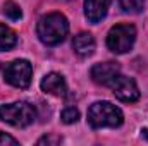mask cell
Returning a JSON list of instances; mask_svg holds the SVG:
<instances>
[{
	"label": "cell",
	"mask_w": 148,
	"mask_h": 146,
	"mask_svg": "<svg viewBox=\"0 0 148 146\" xmlns=\"http://www.w3.org/2000/svg\"><path fill=\"white\" fill-rule=\"evenodd\" d=\"M67 31H69V23L66 16H62L60 12H52L43 16L36 26L38 38L48 46H53L64 41V38L67 36Z\"/></svg>",
	"instance_id": "1"
},
{
	"label": "cell",
	"mask_w": 148,
	"mask_h": 146,
	"mask_svg": "<svg viewBox=\"0 0 148 146\" xmlns=\"http://www.w3.org/2000/svg\"><path fill=\"white\" fill-rule=\"evenodd\" d=\"M124 120L121 108L112 105L110 102H97L88 110V122L91 127H119Z\"/></svg>",
	"instance_id": "2"
},
{
	"label": "cell",
	"mask_w": 148,
	"mask_h": 146,
	"mask_svg": "<svg viewBox=\"0 0 148 146\" xmlns=\"http://www.w3.org/2000/svg\"><path fill=\"white\" fill-rule=\"evenodd\" d=\"M36 117V110L26 102H16L9 105H0V120L7 122L14 127H28L33 124Z\"/></svg>",
	"instance_id": "3"
},
{
	"label": "cell",
	"mask_w": 148,
	"mask_h": 146,
	"mask_svg": "<svg viewBox=\"0 0 148 146\" xmlns=\"http://www.w3.org/2000/svg\"><path fill=\"white\" fill-rule=\"evenodd\" d=\"M136 29L133 24H117L107 35V46L114 53H126L133 48Z\"/></svg>",
	"instance_id": "4"
},
{
	"label": "cell",
	"mask_w": 148,
	"mask_h": 146,
	"mask_svg": "<svg viewBox=\"0 0 148 146\" xmlns=\"http://www.w3.org/2000/svg\"><path fill=\"white\" fill-rule=\"evenodd\" d=\"M31 76H33V67L28 60H14L3 71L5 81L21 89H26L31 84Z\"/></svg>",
	"instance_id": "5"
},
{
	"label": "cell",
	"mask_w": 148,
	"mask_h": 146,
	"mask_svg": "<svg viewBox=\"0 0 148 146\" xmlns=\"http://www.w3.org/2000/svg\"><path fill=\"white\" fill-rule=\"evenodd\" d=\"M112 88V93L115 95V98H119L121 102H127V103H133L140 98V89L136 86V83L131 79V77H126V76H121L117 74L115 79L109 84Z\"/></svg>",
	"instance_id": "6"
},
{
	"label": "cell",
	"mask_w": 148,
	"mask_h": 146,
	"mask_svg": "<svg viewBox=\"0 0 148 146\" xmlns=\"http://www.w3.org/2000/svg\"><path fill=\"white\" fill-rule=\"evenodd\" d=\"M121 71V65L117 62H103V64H97L91 67V79L102 86H109L112 81L115 79V76Z\"/></svg>",
	"instance_id": "7"
},
{
	"label": "cell",
	"mask_w": 148,
	"mask_h": 146,
	"mask_svg": "<svg viewBox=\"0 0 148 146\" xmlns=\"http://www.w3.org/2000/svg\"><path fill=\"white\" fill-rule=\"evenodd\" d=\"M41 89L45 93H50V95H55V96H60V98H64L67 95L66 81H64V77L60 74H57V72L47 74L41 79Z\"/></svg>",
	"instance_id": "8"
},
{
	"label": "cell",
	"mask_w": 148,
	"mask_h": 146,
	"mask_svg": "<svg viewBox=\"0 0 148 146\" xmlns=\"http://www.w3.org/2000/svg\"><path fill=\"white\" fill-rule=\"evenodd\" d=\"M110 7V0H84V14L86 19L93 24L100 23Z\"/></svg>",
	"instance_id": "9"
},
{
	"label": "cell",
	"mask_w": 148,
	"mask_h": 146,
	"mask_svg": "<svg viewBox=\"0 0 148 146\" xmlns=\"http://www.w3.org/2000/svg\"><path fill=\"white\" fill-rule=\"evenodd\" d=\"M73 48L79 57H90L95 52V38L90 33H79L73 40Z\"/></svg>",
	"instance_id": "10"
},
{
	"label": "cell",
	"mask_w": 148,
	"mask_h": 146,
	"mask_svg": "<svg viewBox=\"0 0 148 146\" xmlns=\"http://www.w3.org/2000/svg\"><path fill=\"white\" fill-rule=\"evenodd\" d=\"M16 43H17V36H16V33H14L10 28L0 24V52H3V50H10L12 46H16Z\"/></svg>",
	"instance_id": "11"
},
{
	"label": "cell",
	"mask_w": 148,
	"mask_h": 146,
	"mask_svg": "<svg viewBox=\"0 0 148 146\" xmlns=\"http://www.w3.org/2000/svg\"><path fill=\"white\" fill-rule=\"evenodd\" d=\"M3 14H5L10 21H19V19L23 17V12H21L19 5H17L16 2H12V0H9V2L3 3Z\"/></svg>",
	"instance_id": "12"
},
{
	"label": "cell",
	"mask_w": 148,
	"mask_h": 146,
	"mask_svg": "<svg viewBox=\"0 0 148 146\" xmlns=\"http://www.w3.org/2000/svg\"><path fill=\"white\" fill-rule=\"evenodd\" d=\"M117 2H119V5L124 12H133V14L141 12L143 3H145V0H117Z\"/></svg>",
	"instance_id": "13"
},
{
	"label": "cell",
	"mask_w": 148,
	"mask_h": 146,
	"mask_svg": "<svg viewBox=\"0 0 148 146\" xmlns=\"http://www.w3.org/2000/svg\"><path fill=\"white\" fill-rule=\"evenodd\" d=\"M60 119H62L64 124H74V122H77V119H79V112L74 108V107H67L66 110H62Z\"/></svg>",
	"instance_id": "14"
},
{
	"label": "cell",
	"mask_w": 148,
	"mask_h": 146,
	"mask_svg": "<svg viewBox=\"0 0 148 146\" xmlns=\"http://www.w3.org/2000/svg\"><path fill=\"white\" fill-rule=\"evenodd\" d=\"M0 145H17V139H14L5 132H0Z\"/></svg>",
	"instance_id": "15"
},
{
	"label": "cell",
	"mask_w": 148,
	"mask_h": 146,
	"mask_svg": "<svg viewBox=\"0 0 148 146\" xmlns=\"http://www.w3.org/2000/svg\"><path fill=\"white\" fill-rule=\"evenodd\" d=\"M60 143V138H52V136H45L38 141V145H57Z\"/></svg>",
	"instance_id": "16"
},
{
	"label": "cell",
	"mask_w": 148,
	"mask_h": 146,
	"mask_svg": "<svg viewBox=\"0 0 148 146\" xmlns=\"http://www.w3.org/2000/svg\"><path fill=\"white\" fill-rule=\"evenodd\" d=\"M143 136H145V138L148 139V129H145V131H143Z\"/></svg>",
	"instance_id": "17"
},
{
	"label": "cell",
	"mask_w": 148,
	"mask_h": 146,
	"mask_svg": "<svg viewBox=\"0 0 148 146\" xmlns=\"http://www.w3.org/2000/svg\"><path fill=\"white\" fill-rule=\"evenodd\" d=\"M64 2H69V0H64Z\"/></svg>",
	"instance_id": "18"
}]
</instances>
